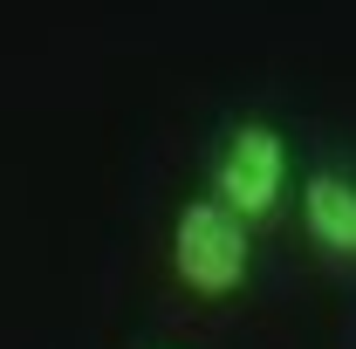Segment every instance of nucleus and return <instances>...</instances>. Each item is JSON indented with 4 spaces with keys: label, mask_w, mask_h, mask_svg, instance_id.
<instances>
[{
    "label": "nucleus",
    "mask_w": 356,
    "mask_h": 349,
    "mask_svg": "<svg viewBox=\"0 0 356 349\" xmlns=\"http://www.w3.org/2000/svg\"><path fill=\"white\" fill-rule=\"evenodd\" d=\"M288 172H295V158H288V137L274 131L267 117H240L233 131L220 137V151H213V206L240 219V226H254V219L281 213V199H288Z\"/></svg>",
    "instance_id": "2"
},
{
    "label": "nucleus",
    "mask_w": 356,
    "mask_h": 349,
    "mask_svg": "<svg viewBox=\"0 0 356 349\" xmlns=\"http://www.w3.org/2000/svg\"><path fill=\"white\" fill-rule=\"evenodd\" d=\"M302 233L329 261H356V178L350 172H309L302 178Z\"/></svg>",
    "instance_id": "3"
},
{
    "label": "nucleus",
    "mask_w": 356,
    "mask_h": 349,
    "mask_svg": "<svg viewBox=\"0 0 356 349\" xmlns=\"http://www.w3.org/2000/svg\"><path fill=\"white\" fill-rule=\"evenodd\" d=\"M172 274L192 295H206V302L240 295L247 274H254V226H240V219L226 213V206H213L206 192L185 199L178 219H172Z\"/></svg>",
    "instance_id": "1"
}]
</instances>
